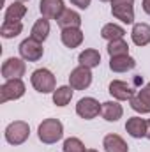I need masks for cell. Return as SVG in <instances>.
Returning <instances> with one entry per match:
<instances>
[{
	"label": "cell",
	"mask_w": 150,
	"mask_h": 152,
	"mask_svg": "<svg viewBox=\"0 0 150 152\" xmlns=\"http://www.w3.org/2000/svg\"><path fill=\"white\" fill-rule=\"evenodd\" d=\"M147 138L150 140V120H147Z\"/></svg>",
	"instance_id": "4dcf8cb0"
},
{
	"label": "cell",
	"mask_w": 150,
	"mask_h": 152,
	"mask_svg": "<svg viewBox=\"0 0 150 152\" xmlns=\"http://www.w3.org/2000/svg\"><path fill=\"white\" fill-rule=\"evenodd\" d=\"M64 152H87V149H85V145L79 138L71 136L64 142Z\"/></svg>",
	"instance_id": "4316f807"
},
{
	"label": "cell",
	"mask_w": 150,
	"mask_h": 152,
	"mask_svg": "<svg viewBox=\"0 0 150 152\" xmlns=\"http://www.w3.org/2000/svg\"><path fill=\"white\" fill-rule=\"evenodd\" d=\"M129 103H131V108L134 112H138L141 115L150 113V81L129 99Z\"/></svg>",
	"instance_id": "ba28073f"
},
{
	"label": "cell",
	"mask_w": 150,
	"mask_h": 152,
	"mask_svg": "<svg viewBox=\"0 0 150 152\" xmlns=\"http://www.w3.org/2000/svg\"><path fill=\"white\" fill-rule=\"evenodd\" d=\"M39 11H41L42 18H46V20H58L60 14L66 11L64 0H41Z\"/></svg>",
	"instance_id": "30bf717a"
},
{
	"label": "cell",
	"mask_w": 150,
	"mask_h": 152,
	"mask_svg": "<svg viewBox=\"0 0 150 152\" xmlns=\"http://www.w3.org/2000/svg\"><path fill=\"white\" fill-rule=\"evenodd\" d=\"M108 92L111 94L117 101H129V99L136 94V92L133 90V87H131L129 83L122 81V80H113L111 83H110V90H108Z\"/></svg>",
	"instance_id": "8fae6325"
},
{
	"label": "cell",
	"mask_w": 150,
	"mask_h": 152,
	"mask_svg": "<svg viewBox=\"0 0 150 152\" xmlns=\"http://www.w3.org/2000/svg\"><path fill=\"white\" fill-rule=\"evenodd\" d=\"M90 2L92 0H71V4L76 5V7H79V9H87L90 5Z\"/></svg>",
	"instance_id": "83f0119b"
},
{
	"label": "cell",
	"mask_w": 150,
	"mask_h": 152,
	"mask_svg": "<svg viewBox=\"0 0 150 152\" xmlns=\"http://www.w3.org/2000/svg\"><path fill=\"white\" fill-rule=\"evenodd\" d=\"M125 36V30L120 27V25H115V23H108L103 27L101 30V37L106 39V41H115V39H124Z\"/></svg>",
	"instance_id": "d4e9b609"
},
{
	"label": "cell",
	"mask_w": 150,
	"mask_h": 152,
	"mask_svg": "<svg viewBox=\"0 0 150 152\" xmlns=\"http://www.w3.org/2000/svg\"><path fill=\"white\" fill-rule=\"evenodd\" d=\"M101 108H103V104H99L97 99H94V97H81L78 101V104H76V113L81 118H85V120H92V118H95L101 113Z\"/></svg>",
	"instance_id": "8992f818"
},
{
	"label": "cell",
	"mask_w": 150,
	"mask_h": 152,
	"mask_svg": "<svg viewBox=\"0 0 150 152\" xmlns=\"http://www.w3.org/2000/svg\"><path fill=\"white\" fill-rule=\"evenodd\" d=\"M25 62L23 58L18 57H11L2 64V78L5 80H14V78H21L25 75Z\"/></svg>",
	"instance_id": "9c48e42d"
},
{
	"label": "cell",
	"mask_w": 150,
	"mask_h": 152,
	"mask_svg": "<svg viewBox=\"0 0 150 152\" xmlns=\"http://www.w3.org/2000/svg\"><path fill=\"white\" fill-rule=\"evenodd\" d=\"M25 14H27V7L23 5V2H12L5 9L4 21H21Z\"/></svg>",
	"instance_id": "ffe728a7"
},
{
	"label": "cell",
	"mask_w": 150,
	"mask_h": 152,
	"mask_svg": "<svg viewBox=\"0 0 150 152\" xmlns=\"http://www.w3.org/2000/svg\"><path fill=\"white\" fill-rule=\"evenodd\" d=\"M92 83V71L85 66H78L76 69L71 71L69 75V87H73L74 90H85L88 88Z\"/></svg>",
	"instance_id": "52a82bcc"
},
{
	"label": "cell",
	"mask_w": 150,
	"mask_h": 152,
	"mask_svg": "<svg viewBox=\"0 0 150 152\" xmlns=\"http://www.w3.org/2000/svg\"><path fill=\"white\" fill-rule=\"evenodd\" d=\"M18 50H20L21 58L27 60V62H37L39 58L42 57V53H44L42 42L36 41L34 37H28V39H25V41H21V44H20Z\"/></svg>",
	"instance_id": "5b68a950"
},
{
	"label": "cell",
	"mask_w": 150,
	"mask_h": 152,
	"mask_svg": "<svg viewBox=\"0 0 150 152\" xmlns=\"http://www.w3.org/2000/svg\"><path fill=\"white\" fill-rule=\"evenodd\" d=\"M39 140L46 145H51V143H57L62 136H64V126L58 118H46L39 124L37 129Z\"/></svg>",
	"instance_id": "6da1fadb"
},
{
	"label": "cell",
	"mask_w": 150,
	"mask_h": 152,
	"mask_svg": "<svg viewBox=\"0 0 150 152\" xmlns=\"http://www.w3.org/2000/svg\"><path fill=\"white\" fill-rule=\"evenodd\" d=\"M16 2H28V0H16Z\"/></svg>",
	"instance_id": "d6a6232c"
},
{
	"label": "cell",
	"mask_w": 150,
	"mask_h": 152,
	"mask_svg": "<svg viewBox=\"0 0 150 152\" xmlns=\"http://www.w3.org/2000/svg\"><path fill=\"white\" fill-rule=\"evenodd\" d=\"M60 39H62L64 46L73 50V48H78L83 42V32L79 28H62Z\"/></svg>",
	"instance_id": "e0dca14e"
},
{
	"label": "cell",
	"mask_w": 150,
	"mask_h": 152,
	"mask_svg": "<svg viewBox=\"0 0 150 152\" xmlns=\"http://www.w3.org/2000/svg\"><path fill=\"white\" fill-rule=\"evenodd\" d=\"M108 53L110 57H122V55H129V44L124 39H115L108 42Z\"/></svg>",
	"instance_id": "484cf974"
},
{
	"label": "cell",
	"mask_w": 150,
	"mask_h": 152,
	"mask_svg": "<svg viewBox=\"0 0 150 152\" xmlns=\"http://www.w3.org/2000/svg\"><path fill=\"white\" fill-rule=\"evenodd\" d=\"M32 87L41 92V94H50V92H55V76L50 69H36L32 73Z\"/></svg>",
	"instance_id": "3957f363"
},
{
	"label": "cell",
	"mask_w": 150,
	"mask_h": 152,
	"mask_svg": "<svg viewBox=\"0 0 150 152\" xmlns=\"http://www.w3.org/2000/svg\"><path fill=\"white\" fill-rule=\"evenodd\" d=\"M48 34H50V21L46 18H41V20H37L34 23L32 32H30V37H34L36 41L42 42V41L48 39Z\"/></svg>",
	"instance_id": "603a6c76"
},
{
	"label": "cell",
	"mask_w": 150,
	"mask_h": 152,
	"mask_svg": "<svg viewBox=\"0 0 150 152\" xmlns=\"http://www.w3.org/2000/svg\"><path fill=\"white\" fill-rule=\"evenodd\" d=\"M57 23H58V27L60 28H79V25H81V16L73 11V9H66L62 14H60V18L57 20Z\"/></svg>",
	"instance_id": "2e32d148"
},
{
	"label": "cell",
	"mask_w": 150,
	"mask_h": 152,
	"mask_svg": "<svg viewBox=\"0 0 150 152\" xmlns=\"http://www.w3.org/2000/svg\"><path fill=\"white\" fill-rule=\"evenodd\" d=\"M136 67V60L131 55H122V57H110V69L113 73H125Z\"/></svg>",
	"instance_id": "7c38bea8"
},
{
	"label": "cell",
	"mask_w": 150,
	"mask_h": 152,
	"mask_svg": "<svg viewBox=\"0 0 150 152\" xmlns=\"http://www.w3.org/2000/svg\"><path fill=\"white\" fill-rule=\"evenodd\" d=\"M133 42L136 46H147L150 42V25L147 23H136L131 32Z\"/></svg>",
	"instance_id": "9a60e30c"
},
{
	"label": "cell",
	"mask_w": 150,
	"mask_h": 152,
	"mask_svg": "<svg viewBox=\"0 0 150 152\" xmlns=\"http://www.w3.org/2000/svg\"><path fill=\"white\" fill-rule=\"evenodd\" d=\"M103 147H104L106 152H127L129 151V145L124 142V138H120L118 134H113V133L104 136Z\"/></svg>",
	"instance_id": "ac0fdd59"
},
{
	"label": "cell",
	"mask_w": 150,
	"mask_h": 152,
	"mask_svg": "<svg viewBox=\"0 0 150 152\" xmlns=\"http://www.w3.org/2000/svg\"><path fill=\"white\" fill-rule=\"evenodd\" d=\"M73 90L74 88L67 87V85L55 88V92H53V103L57 106H67L71 103V99H73Z\"/></svg>",
	"instance_id": "7402d4cb"
},
{
	"label": "cell",
	"mask_w": 150,
	"mask_h": 152,
	"mask_svg": "<svg viewBox=\"0 0 150 152\" xmlns=\"http://www.w3.org/2000/svg\"><path fill=\"white\" fill-rule=\"evenodd\" d=\"M125 131L133 138H143L147 136V120L141 117H131L125 122Z\"/></svg>",
	"instance_id": "4fadbf2b"
},
{
	"label": "cell",
	"mask_w": 150,
	"mask_h": 152,
	"mask_svg": "<svg viewBox=\"0 0 150 152\" xmlns=\"http://www.w3.org/2000/svg\"><path fill=\"white\" fill-rule=\"evenodd\" d=\"M111 14L117 20H120L122 23H125V25L134 23V9H133V5H111Z\"/></svg>",
	"instance_id": "d6986e66"
},
{
	"label": "cell",
	"mask_w": 150,
	"mask_h": 152,
	"mask_svg": "<svg viewBox=\"0 0 150 152\" xmlns=\"http://www.w3.org/2000/svg\"><path fill=\"white\" fill-rule=\"evenodd\" d=\"M101 115H103V118L108 120V122H117L118 118H122L124 108H122V104H118L117 101H106V103H103Z\"/></svg>",
	"instance_id": "5bb4252c"
},
{
	"label": "cell",
	"mask_w": 150,
	"mask_h": 152,
	"mask_svg": "<svg viewBox=\"0 0 150 152\" xmlns=\"http://www.w3.org/2000/svg\"><path fill=\"white\" fill-rule=\"evenodd\" d=\"M101 2H108V0H101Z\"/></svg>",
	"instance_id": "836d02e7"
},
{
	"label": "cell",
	"mask_w": 150,
	"mask_h": 152,
	"mask_svg": "<svg viewBox=\"0 0 150 152\" xmlns=\"http://www.w3.org/2000/svg\"><path fill=\"white\" fill-rule=\"evenodd\" d=\"M87 152H97V151H94V149H88V151H87Z\"/></svg>",
	"instance_id": "1f68e13d"
},
{
	"label": "cell",
	"mask_w": 150,
	"mask_h": 152,
	"mask_svg": "<svg viewBox=\"0 0 150 152\" xmlns=\"http://www.w3.org/2000/svg\"><path fill=\"white\" fill-rule=\"evenodd\" d=\"M4 134H5L7 143H11V145H21L30 136V126L27 122H23V120H16V122H11L5 127Z\"/></svg>",
	"instance_id": "7a4b0ae2"
},
{
	"label": "cell",
	"mask_w": 150,
	"mask_h": 152,
	"mask_svg": "<svg viewBox=\"0 0 150 152\" xmlns=\"http://www.w3.org/2000/svg\"><path fill=\"white\" fill-rule=\"evenodd\" d=\"M25 94V83L21 81V78H14V80H5V83L0 87V103H7V101H16L20 97H23Z\"/></svg>",
	"instance_id": "277c9868"
},
{
	"label": "cell",
	"mask_w": 150,
	"mask_h": 152,
	"mask_svg": "<svg viewBox=\"0 0 150 152\" xmlns=\"http://www.w3.org/2000/svg\"><path fill=\"white\" fill-rule=\"evenodd\" d=\"M78 62H79V66H85L88 69H94V67H97L101 64V53L97 50H85V51L79 53Z\"/></svg>",
	"instance_id": "44dd1931"
},
{
	"label": "cell",
	"mask_w": 150,
	"mask_h": 152,
	"mask_svg": "<svg viewBox=\"0 0 150 152\" xmlns=\"http://www.w3.org/2000/svg\"><path fill=\"white\" fill-rule=\"evenodd\" d=\"M134 0H111V5H133Z\"/></svg>",
	"instance_id": "f1b7e54d"
},
{
	"label": "cell",
	"mask_w": 150,
	"mask_h": 152,
	"mask_svg": "<svg viewBox=\"0 0 150 152\" xmlns=\"http://www.w3.org/2000/svg\"><path fill=\"white\" fill-rule=\"evenodd\" d=\"M23 32V23L21 21H4L0 27V34L4 39H12Z\"/></svg>",
	"instance_id": "cb8c5ba5"
},
{
	"label": "cell",
	"mask_w": 150,
	"mask_h": 152,
	"mask_svg": "<svg viewBox=\"0 0 150 152\" xmlns=\"http://www.w3.org/2000/svg\"><path fill=\"white\" fill-rule=\"evenodd\" d=\"M143 11L150 16V0H143Z\"/></svg>",
	"instance_id": "f546056e"
}]
</instances>
